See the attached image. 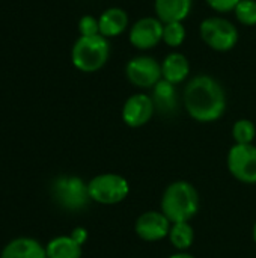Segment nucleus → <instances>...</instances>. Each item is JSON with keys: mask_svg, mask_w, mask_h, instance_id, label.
Returning <instances> with one entry per match:
<instances>
[{"mask_svg": "<svg viewBox=\"0 0 256 258\" xmlns=\"http://www.w3.org/2000/svg\"><path fill=\"white\" fill-rule=\"evenodd\" d=\"M78 30L81 36H94V35H100V24H98V18L92 17V15H84L80 18L78 21Z\"/></svg>", "mask_w": 256, "mask_h": 258, "instance_id": "obj_22", "label": "nucleus"}, {"mask_svg": "<svg viewBox=\"0 0 256 258\" xmlns=\"http://www.w3.org/2000/svg\"><path fill=\"white\" fill-rule=\"evenodd\" d=\"M232 136H234L235 144H238V145H249V144H252L256 136L255 124L250 119H238L234 124Z\"/></svg>", "mask_w": 256, "mask_h": 258, "instance_id": "obj_20", "label": "nucleus"}, {"mask_svg": "<svg viewBox=\"0 0 256 258\" xmlns=\"http://www.w3.org/2000/svg\"><path fill=\"white\" fill-rule=\"evenodd\" d=\"M202 41L216 51H229L238 42V30L234 23L222 17L205 18L199 26Z\"/></svg>", "mask_w": 256, "mask_h": 258, "instance_id": "obj_5", "label": "nucleus"}, {"mask_svg": "<svg viewBox=\"0 0 256 258\" xmlns=\"http://www.w3.org/2000/svg\"><path fill=\"white\" fill-rule=\"evenodd\" d=\"M189 73H190V62L183 53L178 51L169 53L161 62V77L172 85L183 83L187 79Z\"/></svg>", "mask_w": 256, "mask_h": 258, "instance_id": "obj_14", "label": "nucleus"}, {"mask_svg": "<svg viewBox=\"0 0 256 258\" xmlns=\"http://www.w3.org/2000/svg\"><path fill=\"white\" fill-rule=\"evenodd\" d=\"M163 26L157 17H143L133 24L128 39L139 50H151L163 41Z\"/></svg>", "mask_w": 256, "mask_h": 258, "instance_id": "obj_9", "label": "nucleus"}, {"mask_svg": "<svg viewBox=\"0 0 256 258\" xmlns=\"http://www.w3.org/2000/svg\"><path fill=\"white\" fill-rule=\"evenodd\" d=\"M89 197L92 201L112 206L122 203L130 194L128 181L118 174H101L88 183Z\"/></svg>", "mask_w": 256, "mask_h": 258, "instance_id": "obj_6", "label": "nucleus"}, {"mask_svg": "<svg viewBox=\"0 0 256 258\" xmlns=\"http://www.w3.org/2000/svg\"><path fill=\"white\" fill-rule=\"evenodd\" d=\"M51 195L60 207L69 212H80L91 201L88 184L78 177H57L51 184Z\"/></svg>", "mask_w": 256, "mask_h": 258, "instance_id": "obj_4", "label": "nucleus"}, {"mask_svg": "<svg viewBox=\"0 0 256 258\" xmlns=\"http://www.w3.org/2000/svg\"><path fill=\"white\" fill-rule=\"evenodd\" d=\"M0 258H47V251L35 239L18 237L3 248Z\"/></svg>", "mask_w": 256, "mask_h": 258, "instance_id": "obj_13", "label": "nucleus"}, {"mask_svg": "<svg viewBox=\"0 0 256 258\" xmlns=\"http://www.w3.org/2000/svg\"><path fill=\"white\" fill-rule=\"evenodd\" d=\"M71 237H72V239H74L80 246H83V245H84V242L88 240V231H86L84 228H81V227H77V228H74V230H72Z\"/></svg>", "mask_w": 256, "mask_h": 258, "instance_id": "obj_24", "label": "nucleus"}, {"mask_svg": "<svg viewBox=\"0 0 256 258\" xmlns=\"http://www.w3.org/2000/svg\"><path fill=\"white\" fill-rule=\"evenodd\" d=\"M47 258H80L81 246L71 236H59L45 246Z\"/></svg>", "mask_w": 256, "mask_h": 258, "instance_id": "obj_17", "label": "nucleus"}, {"mask_svg": "<svg viewBox=\"0 0 256 258\" xmlns=\"http://www.w3.org/2000/svg\"><path fill=\"white\" fill-rule=\"evenodd\" d=\"M234 12L241 24L256 26V0H240Z\"/></svg>", "mask_w": 256, "mask_h": 258, "instance_id": "obj_21", "label": "nucleus"}, {"mask_svg": "<svg viewBox=\"0 0 256 258\" xmlns=\"http://www.w3.org/2000/svg\"><path fill=\"white\" fill-rule=\"evenodd\" d=\"M199 210V195L187 181L169 184L161 198V212L172 222H189Z\"/></svg>", "mask_w": 256, "mask_h": 258, "instance_id": "obj_2", "label": "nucleus"}, {"mask_svg": "<svg viewBox=\"0 0 256 258\" xmlns=\"http://www.w3.org/2000/svg\"><path fill=\"white\" fill-rule=\"evenodd\" d=\"M193 6V0H155V15L163 23L184 21Z\"/></svg>", "mask_w": 256, "mask_h": 258, "instance_id": "obj_15", "label": "nucleus"}, {"mask_svg": "<svg viewBox=\"0 0 256 258\" xmlns=\"http://www.w3.org/2000/svg\"><path fill=\"white\" fill-rule=\"evenodd\" d=\"M208 3V6L220 14H226L235 9V6L238 5L240 0H205Z\"/></svg>", "mask_w": 256, "mask_h": 258, "instance_id": "obj_23", "label": "nucleus"}, {"mask_svg": "<svg viewBox=\"0 0 256 258\" xmlns=\"http://www.w3.org/2000/svg\"><path fill=\"white\" fill-rule=\"evenodd\" d=\"M177 85H172L161 79L154 88H152V103L158 113L161 115H174L178 109V92Z\"/></svg>", "mask_w": 256, "mask_h": 258, "instance_id": "obj_12", "label": "nucleus"}, {"mask_svg": "<svg viewBox=\"0 0 256 258\" xmlns=\"http://www.w3.org/2000/svg\"><path fill=\"white\" fill-rule=\"evenodd\" d=\"M100 35L104 38H116L119 36L128 26V15L122 8H109L106 9L100 18Z\"/></svg>", "mask_w": 256, "mask_h": 258, "instance_id": "obj_16", "label": "nucleus"}, {"mask_svg": "<svg viewBox=\"0 0 256 258\" xmlns=\"http://www.w3.org/2000/svg\"><path fill=\"white\" fill-rule=\"evenodd\" d=\"M125 74L130 83L143 89H152L163 79L161 63H158V60L151 56H137L128 60Z\"/></svg>", "mask_w": 256, "mask_h": 258, "instance_id": "obj_8", "label": "nucleus"}, {"mask_svg": "<svg viewBox=\"0 0 256 258\" xmlns=\"http://www.w3.org/2000/svg\"><path fill=\"white\" fill-rule=\"evenodd\" d=\"M169 258H195V257H193V255H190V254H187V252H177V254L170 255Z\"/></svg>", "mask_w": 256, "mask_h": 258, "instance_id": "obj_25", "label": "nucleus"}, {"mask_svg": "<svg viewBox=\"0 0 256 258\" xmlns=\"http://www.w3.org/2000/svg\"><path fill=\"white\" fill-rule=\"evenodd\" d=\"M253 240H255V243H256V224H255V227H253Z\"/></svg>", "mask_w": 256, "mask_h": 258, "instance_id": "obj_26", "label": "nucleus"}, {"mask_svg": "<svg viewBox=\"0 0 256 258\" xmlns=\"http://www.w3.org/2000/svg\"><path fill=\"white\" fill-rule=\"evenodd\" d=\"M155 112L151 95L134 94L131 95L122 107V119L128 127L137 128L149 122Z\"/></svg>", "mask_w": 256, "mask_h": 258, "instance_id": "obj_11", "label": "nucleus"}, {"mask_svg": "<svg viewBox=\"0 0 256 258\" xmlns=\"http://www.w3.org/2000/svg\"><path fill=\"white\" fill-rule=\"evenodd\" d=\"M170 243L181 252L189 249L195 240V230L189 222H175L169 231Z\"/></svg>", "mask_w": 256, "mask_h": 258, "instance_id": "obj_18", "label": "nucleus"}, {"mask_svg": "<svg viewBox=\"0 0 256 258\" xmlns=\"http://www.w3.org/2000/svg\"><path fill=\"white\" fill-rule=\"evenodd\" d=\"M228 169L241 183H256V147L235 144L228 154Z\"/></svg>", "mask_w": 256, "mask_h": 258, "instance_id": "obj_7", "label": "nucleus"}, {"mask_svg": "<svg viewBox=\"0 0 256 258\" xmlns=\"http://www.w3.org/2000/svg\"><path fill=\"white\" fill-rule=\"evenodd\" d=\"M186 39V27L183 21L164 23L163 26V42L169 47H180Z\"/></svg>", "mask_w": 256, "mask_h": 258, "instance_id": "obj_19", "label": "nucleus"}, {"mask_svg": "<svg viewBox=\"0 0 256 258\" xmlns=\"http://www.w3.org/2000/svg\"><path fill=\"white\" fill-rule=\"evenodd\" d=\"M172 222L163 212H146L136 221V234L145 242H158L169 236Z\"/></svg>", "mask_w": 256, "mask_h": 258, "instance_id": "obj_10", "label": "nucleus"}, {"mask_svg": "<svg viewBox=\"0 0 256 258\" xmlns=\"http://www.w3.org/2000/svg\"><path fill=\"white\" fill-rule=\"evenodd\" d=\"M110 56L109 39L103 35L80 36L71 51L72 63L83 73H95L101 70Z\"/></svg>", "mask_w": 256, "mask_h": 258, "instance_id": "obj_3", "label": "nucleus"}, {"mask_svg": "<svg viewBox=\"0 0 256 258\" xmlns=\"http://www.w3.org/2000/svg\"><path fill=\"white\" fill-rule=\"evenodd\" d=\"M183 98L187 113L199 122H214L226 110L225 89L211 76L193 77L186 85Z\"/></svg>", "mask_w": 256, "mask_h": 258, "instance_id": "obj_1", "label": "nucleus"}]
</instances>
